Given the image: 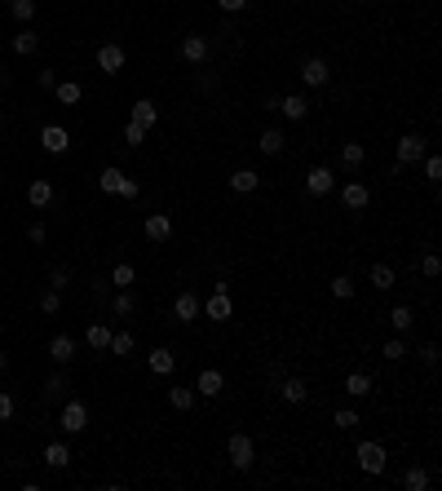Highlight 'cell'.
<instances>
[{
	"label": "cell",
	"mask_w": 442,
	"mask_h": 491,
	"mask_svg": "<svg viewBox=\"0 0 442 491\" xmlns=\"http://www.w3.org/2000/svg\"><path fill=\"white\" fill-rule=\"evenodd\" d=\"M305 186H309V195H328V190L337 186V173H332V169H309Z\"/></svg>",
	"instance_id": "12"
},
{
	"label": "cell",
	"mask_w": 442,
	"mask_h": 491,
	"mask_svg": "<svg viewBox=\"0 0 442 491\" xmlns=\"http://www.w3.org/2000/svg\"><path fill=\"white\" fill-rule=\"evenodd\" d=\"M169 235H173V217H169V213H151V217H146V239H151V244H164Z\"/></svg>",
	"instance_id": "8"
},
{
	"label": "cell",
	"mask_w": 442,
	"mask_h": 491,
	"mask_svg": "<svg viewBox=\"0 0 442 491\" xmlns=\"http://www.w3.org/2000/svg\"><path fill=\"white\" fill-rule=\"evenodd\" d=\"M124 142H128V147H142V142H146V128L128 119V124H124Z\"/></svg>",
	"instance_id": "39"
},
{
	"label": "cell",
	"mask_w": 442,
	"mask_h": 491,
	"mask_svg": "<svg viewBox=\"0 0 442 491\" xmlns=\"http://www.w3.org/2000/svg\"><path fill=\"white\" fill-rule=\"evenodd\" d=\"M0 80H5V67H0Z\"/></svg>",
	"instance_id": "54"
},
{
	"label": "cell",
	"mask_w": 442,
	"mask_h": 491,
	"mask_svg": "<svg viewBox=\"0 0 442 491\" xmlns=\"http://www.w3.org/2000/svg\"><path fill=\"white\" fill-rule=\"evenodd\" d=\"M420 358H425L429 367H434V363H438V345H425V350H420Z\"/></svg>",
	"instance_id": "52"
},
{
	"label": "cell",
	"mask_w": 442,
	"mask_h": 491,
	"mask_svg": "<svg viewBox=\"0 0 442 491\" xmlns=\"http://www.w3.org/2000/svg\"><path fill=\"white\" fill-rule=\"evenodd\" d=\"M257 182H261V177H257L253 169H239V173H230V190H239V195H248V190H257Z\"/></svg>",
	"instance_id": "25"
},
{
	"label": "cell",
	"mask_w": 442,
	"mask_h": 491,
	"mask_svg": "<svg viewBox=\"0 0 442 491\" xmlns=\"http://www.w3.org/2000/svg\"><path fill=\"white\" fill-rule=\"evenodd\" d=\"M199 315H208L212 323H226L235 315V306H230V292H212L208 301H204V310H199Z\"/></svg>",
	"instance_id": "3"
},
{
	"label": "cell",
	"mask_w": 442,
	"mask_h": 491,
	"mask_svg": "<svg viewBox=\"0 0 442 491\" xmlns=\"http://www.w3.org/2000/svg\"><path fill=\"white\" fill-rule=\"evenodd\" d=\"M9 416H14V399L0 390V421H9Z\"/></svg>",
	"instance_id": "46"
},
{
	"label": "cell",
	"mask_w": 442,
	"mask_h": 491,
	"mask_svg": "<svg viewBox=\"0 0 442 491\" xmlns=\"http://www.w3.org/2000/svg\"><path fill=\"white\" fill-rule=\"evenodd\" d=\"M53 93H58V102H62V106H76L80 98H85V89H80L76 80H58V85H53Z\"/></svg>",
	"instance_id": "21"
},
{
	"label": "cell",
	"mask_w": 442,
	"mask_h": 491,
	"mask_svg": "<svg viewBox=\"0 0 442 491\" xmlns=\"http://www.w3.org/2000/svg\"><path fill=\"white\" fill-rule=\"evenodd\" d=\"M367 279H372V288H376V292H389V288H393V270H389V266H380V261H376L372 270H367Z\"/></svg>",
	"instance_id": "26"
},
{
	"label": "cell",
	"mask_w": 442,
	"mask_h": 491,
	"mask_svg": "<svg viewBox=\"0 0 442 491\" xmlns=\"http://www.w3.org/2000/svg\"><path fill=\"white\" fill-rule=\"evenodd\" d=\"M40 310H44V315H58V310H62V292H44L40 297Z\"/></svg>",
	"instance_id": "40"
},
{
	"label": "cell",
	"mask_w": 442,
	"mask_h": 491,
	"mask_svg": "<svg viewBox=\"0 0 442 491\" xmlns=\"http://www.w3.org/2000/svg\"><path fill=\"white\" fill-rule=\"evenodd\" d=\"M279 111L288 115V119H305V115H309V102L301 98V93H288V98L279 102Z\"/></svg>",
	"instance_id": "18"
},
{
	"label": "cell",
	"mask_w": 442,
	"mask_h": 491,
	"mask_svg": "<svg viewBox=\"0 0 442 491\" xmlns=\"http://www.w3.org/2000/svg\"><path fill=\"white\" fill-rule=\"evenodd\" d=\"M9 14H14L18 22H31V14H35V0H9Z\"/></svg>",
	"instance_id": "38"
},
{
	"label": "cell",
	"mask_w": 442,
	"mask_h": 491,
	"mask_svg": "<svg viewBox=\"0 0 442 491\" xmlns=\"http://www.w3.org/2000/svg\"><path fill=\"white\" fill-rule=\"evenodd\" d=\"M98 67L106 71V76L124 71V49H119V44H102V49H98Z\"/></svg>",
	"instance_id": "10"
},
{
	"label": "cell",
	"mask_w": 442,
	"mask_h": 491,
	"mask_svg": "<svg viewBox=\"0 0 442 491\" xmlns=\"http://www.w3.org/2000/svg\"><path fill=\"white\" fill-rule=\"evenodd\" d=\"M257 147H261V155H279L283 151V133H279V128H266Z\"/></svg>",
	"instance_id": "30"
},
{
	"label": "cell",
	"mask_w": 442,
	"mask_h": 491,
	"mask_svg": "<svg viewBox=\"0 0 442 491\" xmlns=\"http://www.w3.org/2000/svg\"><path fill=\"white\" fill-rule=\"evenodd\" d=\"M337 425H341V429H354V425H358V412H350V407H341V412H337Z\"/></svg>",
	"instance_id": "44"
},
{
	"label": "cell",
	"mask_w": 442,
	"mask_h": 491,
	"mask_svg": "<svg viewBox=\"0 0 442 491\" xmlns=\"http://www.w3.org/2000/svg\"><path fill=\"white\" fill-rule=\"evenodd\" d=\"M35 85H40V89H53L58 76H53V71H40V76H35Z\"/></svg>",
	"instance_id": "50"
},
{
	"label": "cell",
	"mask_w": 442,
	"mask_h": 491,
	"mask_svg": "<svg viewBox=\"0 0 442 491\" xmlns=\"http://www.w3.org/2000/svg\"><path fill=\"white\" fill-rule=\"evenodd\" d=\"M115 315H119V319L133 315V297H128V288H119V297H115Z\"/></svg>",
	"instance_id": "42"
},
{
	"label": "cell",
	"mask_w": 442,
	"mask_h": 491,
	"mask_svg": "<svg viewBox=\"0 0 442 491\" xmlns=\"http://www.w3.org/2000/svg\"><path fill=\"white\" fill-rule=\"evenodd\" d=\"M0 372H5V350H0Z\"/></svg>",
	"instance_id": "53"
},
{
	"label": "cell",
	"mask_w": 442,
	"mask_h": 491,
	"mask_svg": "<svg viewBox=\"0 0 442 491\" xmlns=\"http://www.w3.org/2000/svg\"><path fill=\"white\" fill-rule=\"evenodd\" d=\"M115 195H124V199H137V182H133V177H124V182H119V190H115Z\"/></svg>",
	"instance_id": "45"
},
{
	"label": "cell",
	"mask_w": 442,
	"mask_h": 491,
	"mask_svg": "<svg viewBox=\"0 0 442 491\" xmlns=\"http://www.w3.org/2000/svg\"><path fill=\"white\" fill-rule=\"evenodd\" d=\"M49 358H53V363H71V358H76V341H71V337H53L49 341Z\"/></svg>",
	"instance_id": "19"
},
{
	"label": "cell",
	"mask_w": 442,
	"mask_h": 491,
	"mask_svg": "<svg viewBox=\"0 0 442 491\" xmlns=\"http://www.w3.org/2000/svg\"><path fill=\"white\" fill-rule=\"evenodd\" d=\"M230 460L239 465V469H253L257 451H253V438L248 434H230Z\"/></svg>",
	"instance_id": "2"
},
{
	"label": "cell",
	"mask_w": 442,
	"mask_h": 491,
	"mask_svg": "<svg viewBox=\"0 0 442 491\" xmlns=\"http://www.w3.org/2000/svg\"><path fill=\"white\" fill-rule=\"evenodd\" d=\"M402 487H407V491H429V474L420 469V465H411V469L402 474Z\"/></svg>",
	"instance_id": "29"
},
{
	"label": "cell",
	"mask_w": 442,
	"mask_h": 491,
	"mask_svg": "<svg viewBox=\"0 0 442 491\" xmlns=\"http://www.w3.org/2000/svg\"><path fill=\"white\" fill-rule=\"evenodd\" d=\"M85 341L93 345V350H106V345H111V328H106V323H89V332H85Z\"/></svg>",
	"instance_id": "23"
},
{
	"label": "cell",
	"mask_w": 442,
	"mask_h": 491,
	"mask_svg": "<svg viewBox=\"0 0 442 491\" xmlns=\"http://www.w3.org/2000/svg\"><path fill=\"white\" fill-rule=\"evenodd\" d=\"M416 160H425V138L420 133L398 138V164H416Z\"/></svg>",
	"instance_id": "5"
},
{
	"label": "cell",
	"mask_w": 442,
	"mask_h": 491,
	"mask_svg": "<svg viewBox=\"0 0 442 491\" xmlns=\"http://www.w3.org/2000/svg\"><path fill=\"white\" fill-rule=\"evenodd\" d=\"M328 76H332V67L323 63V58H305V67H301V80L309 89H318V85H328Z\"/></svg>",
	"instance_id": "6"
},
{
	"label": "cell",
	"mask_w": 442,
	"mask_h": 491,
	"mask_svg": "<svg viewBox=\"0 0 442 491\" xmlns=\"http://www.w3.org/2000/svg\"><path fill=\"white\" fill-rule=\"evenodd\" d=\"M385 465H389V456L380 442H358V469L363 474H385Z\"/></svg>",
	"instance_id": "1"
},
{
	"label": "cell",
	"mask_w": 442,
	"mask_h": 491,
	"mask_svg": "<svg viewBox=\"0 0 442 491\" xmlns=\"http://www.w3.org/2000/svg\"><path fill=\"white\" fill-rule=\"evenodd\" d=\"M363 147H358V142H345V147H341V164H345V169H358V164H363Z\"/></svg>",
	"instance_id": "32"
},
{
	"label": "cell",
	"mask_w": 442,
	"mask_h": 491,
	"mask_svg": "<svg viewBox=\"0 0 442 491\" xmlns=\"http://www.w3.org/2000/svg\"><path fill=\"white\" fill-rule=\"evenodd\" d=\"M85 425H89V407L85 403H67L62 407V429H67V434H80Z\"/></svg>",
	"instance_id": "7"
},
{
	"label": "cell",
	"mask_w": 442,
	"mask_h": 491,
	"mask_svg": "<svg viewBox=\"0 0 442 491\" xmlns=\"http://www.w3.org/2000/svg\"><path fill=\"white\" fill-rule=\"evenodd\" d=\"M221 385H226V376L217 372V367H204V372H199V381H195V390L204 394V399H217Z\"/></svg>",
	"instance_id": "9"
},
{
	"label": "cell",
	"mask_w": 442,
	"mask_h": 491,
	"mask_svg": "<svg viewBox=\"0 0 442 491\" xmlns=\"http://www.w3.org/2000/svg\"><path fill=\"white\" fill-rule=\"evenodd\" d=\"M62 390H67L62 376H49V381H44V394H62Z\"/></svg>",
	"instance_id": "48"
},
{
	"label": "cell",
	"mask_w": 442,
	"mask_h": 491,
	"mask_svg": "<svg viewBox=\"0 0 442 491\" xmlns=\"http://www.w3.org/2000/svg\"><path fill=\"white\" fill-rule=\"evenodd\" d=\"M345 394H354V399L372 394V376H367V372H350V376H345Z\"/></svg>",
	"instance_id": "24"
},
{
	"label": "cell",
	"mask_w": 442,
	"mask_h": 491,
	"mask_svg": "<svg viewBox=\"0 0 442 491\" xmlns=\"http://www.w3.org/2000/svg\"><path fill=\"white\" fill-rule=\"evenodd\" d=\"M332 297H341V301H350V297H354V279H350V274H337V279H332Z\"/></svg>",
	"instance_id": "36"
},
{
	"label": "cell",
	"mask_w": 442,
	"mask_h": 491,
	"mask_svg": "<svg viewBox=\"0 0 442 491\" xmlns=\"http://www.w3.org/2000/svg\"><path fill=\"white\" fill-rule=\"evenodd\" d=\"M425 182H442V160H438V155H429V160H425Z\"/></svg>",
	"instance_id": "41"
},
{
	"label": "cell",
	"mask_w": 442,
	"mask_h": 491,
	"mask_svg": "<svg viewBox=\"0 0 442 491\" xmlns=\"http://www.w3.org/2000/svg\"><path fill=\"white\" fill-rule=\"evenodd\" d=\"M133 279H137V274H133V266H128V261H119V266L111 270V283H115V288H133Z\"/></svg>",
	"instance_id": "34"
},
{
	"label": "cell",
	"mask_w": 442,
	"mask_h": 491,
	"mask_svg": "<svg viewBox=\"0 0 442 491\" xmlns=\"http://www.w3.org/2000/svg\"><path fill=\"white\" fill-rule=\"evenodd\" d=\"M67 283H71V274H67V270H53V292H62Z\"/></svg>",
	"instance_id": "51"
},
{
	"label": "cell",
	"mask_w": 442,
	"mask_h": 491,
	"mask_svg": "<svg viewBox=\"0 0 442 491\" xmlns=\"http://www.w3.org/2000/svg\"><path fill=\"white\" fill-rule=\"evenodd\" d=\"M146 363H151V372H155V376H173V367H177V354H173V350H151V358H146Z\"/></svg>",
	"instance_id": "15"
},
{
	"label": "cell",
	"mask_w": 442,
	"mask_h": 491,
	"mask_svg": "<svg viewBox=\"0 0 442 491\" xmlns=\"http://www.w3.org/2000/svg\"><path fill=\"white\" fill-rule=\"evenodd\" d=\"M35 44H40V35H35L31 27L14 35V53H22V58H27V53H35Z\"/></svg>",
	"instance_id": "31"
},
{
	"label": "cell",
	"mask_w": 442,
	"mask_h": 491,
	"mask_svg": "<svg viewBox=\"0 0 442 491\" xmlns=\"http://www.w3.org/2000/svg\"><path fill=\"white\" fill-rule=\"evenodd\" d=\"M279 394H283V403H292V407L309 399V390H305V381H301V376H288V381H283V390H279Z\"/></svg>",
	"instance_id": "17"
},
{
	"label": "cell",
	"mask_w": 442,
	"mask_h": 491,
	"mask_svg": "<svg viewBox=\"0 0 442 491\" xmlns=\"http://www.w3.org/2000/svg\"><path fill=\"white\" fill-rule=\"evenodd\" d=\"M44 465H49V469H67V465H71L67 442H49V447H44Z\"/></svg>",
	"instance_id": "20"
},
{
	"label": "cell",
	"mask_w": 442,
	"mask_h": 491,
	"mask_svg": "<svg viewBox=\"0 0 442 491\" xmlns=\"http://www.w3.org/2000/svg\"><path fill=\"white\" fill-rule=\"evenodd\" d=\"M341 199H345V208H367V199H372V190H367L363 182H345V190H341Z\"/></svg>",
	"instance_id": "13"
},
{
	"label": "cell",
	"mask_w": 442,
	"mask_h": 491,
	"mask_svg": "<svg viewBox=\"0 0 442 491\" xmlns=\"http://www.w3.org/2000/svg\"><path fill=\"white\" fill-rule=\"evenodd\" d=\"M111 354H133V337L128 332H111V345H106Z\"/></svg>",
	"instance_id": "37"
},
{
	"label": "cell",
	"mask_w": 442,
	"mask_h": 491,
	"mask_svg": "<svg viewBox=\"0 0 442 491\" xmlns=\"http://www.w3.org/2000/svg\"><path fill=\"white\" fill-rule=\"evenodd\" d=\"M380 354H385L389 363H398V358H407V341H402V337H389L385 345H380Z\"/></svg>",
	"instance_id": "33"
},
{
	"label": "cell",
	"mask_w": 442,
	"mask_h": 491,
	"mask_svg": "<svg viewBox=\"0 0 442 491\" xmlns=\"http://www.w3.org/2000/svg\"><path fill=\"white\" fill-rule=\"evenodd\" d=\"M169 403L177 407V412H190V407H195V390H186V385H173V390H169Z\"/></svg>",
	"instance_id": "28"
},
{
	"label": "cell",
	"mask_w": 442,
	"mask_h": 491,
	"mask_svg": "<svg viewBox=\"0 0 442 491\" xmlns=\"http://www.w3.org/2000/svg\"><path fill=\"white\" fill-rule=\"evenodd\" d=\"M155 119H160V111H155V102H151V98H142V102H133V124H142V128H151Z\"/></svg>",
	"instance_id": "22"
},
{
	"label": "cell",
	"mask_w": 442,
	"mask_h": 491,
	"mask_svg": "<svg viewBox=\"0 0 442 491\" xmlns=\"http://www.w3.org/2000/svg\"><path fill=\"white\" fill-rule=\"evenodd\" d=\"M40 147H44V151H49V155H62V151L71 147V138H67V128H58V124H49V128H44V133H40Z\"/></svg>",
	"instance_id": "11"
},
{
	"label": "cell",
	"mask_w": 442,
	"mask_h": 491,
	"mask_svg": "<svg viewBox=\"0 0 442 491\" xmlns=\"http://www.w3.org/2000/svg\"><path fill=\"white\" fill-rule=\"evenodd\" d=\"M389 323H393V332H411V323H416L411 306H393L389 310Z\"/></svg>",
	"instance_id": "27"
},
{
	"label": "cell",
	"mask_w": 442,
	"mask_h": 491,
	"mask_svg": "<svg viewBox=\"0 0 442 491\" xmlns=\"http://www.w3.org/2000/svg\"><path fill=\"white\" fill-rule=\"evenodd\" d=\"M420 270H425V279H438V274H442V261H438L434 253H429V257L420 261Z\"/></svg>",
	"instance_id": "43"
},
{
	"label": "cell",
	"mask_w": 442,
	"mask_h": 491,
	"mask_svg": "<svg viewBox=\"0 0 442 491\" xmlns=\"http://www.w3.org/2000/svg\"><path fill=\"white\" fill-rule=\"evenodd\" d=\"M226 14H239V9H248V0H217Z\"/></svg>",
	"instance_id": "49"
},
{
	"label": "cell",
	"mask_w": 442,
	"mask_h": 491,
	"mask_svg": "<svg viewBox=\"0 0 442 491\" xmlns=\"http://www.w3.org/2000/svg\"><path fill=\"white\" fill-rule=\"evenodd\" d=\"M119 182H124V173H119V169H102V177H98V186L106 190V195H115Z\"/></svg>",
	"instance_id": "35"
},
{
	"label": "cell",
	"mask_w": 442,
	"mask_h": 491,
	"mask_svg": "<svg viewBox=\"0 0 442 491\" xmlns=\"http://www.w3.org/2000/svg\"><path fill=\"white\" fill-rule=\"evenodd\" d=\"M27 203H31V208H49V203H53V186L44 182V177H35V182L27 186Z\"/></svg>",
	"instance_id": "14"
},
{
	"label": "cell",
	"mask_w": 442,
	"mask_h": 491,
	"mask_svg": "<svg viewBox=\"0 0 442 491\" xmlns=\"http://www.w3.org/2000/svg\"><path fill=\"white\" fill-rule=\"evenodd\" d=\"M199 310H204V301H199L195 292H182V297L173 301V319H177V323H195Z\"/></svg>",
	"instance_id": "4"
},
{
	"label": "cell",
	"mask_w": 442,
	"mask_h": 491,
	"mask_svg": "<svg viewBox=\"0 0 442 491\" xmlns=\"http://www.w3.org/2000/svg\"><path fill=\"white\" fill-rule=\"evenodd\" d=\"M27 239H31V244H44V226L31 222V226H27Z\"/></svg>",
	"instance_id": "47"
},
{
	"label": "cell",
	"mask_w": 442,
	"mask_h": 491,
	"mask_svg": "<svg viewBox=\"0 0 442 491\" xmlns=\"http://www.w3.org/2000/svg\"><path fill=\"white\" fill-rule=\"evenodd\" d=\"M182 58H186V63H204V58H208V40H204V35H186V40H182Z\"/></svg>",
	"instance_id": "16"
}]
</instances>
